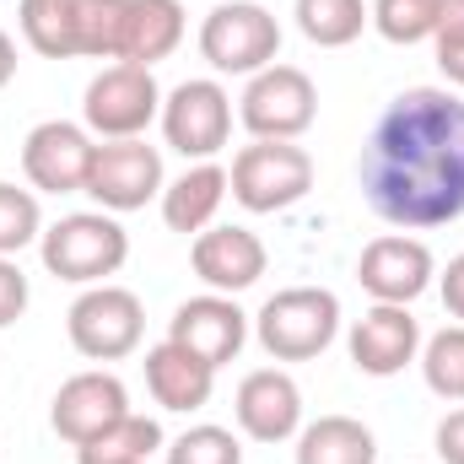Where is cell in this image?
Wrapping results in <instances>:
<instances>
[{"mask_svg": "<svg viewBox=\"0 0 464 464\" xmlns=\"http://www.w3.org/2000/svg\"><path fill=\"white\" fill-rule=\"evenodd\" d=\"M346 351L356 372L367 378H394L421 356V319L400 303H372L346 335Z\"/></svg>", "mask_w": 464, "mask_h": 464, "instance_id": "13", "label": "cell"}, {"mask_svg": "<svg viewBox=\"0 0 464 464\" xmlns=\"http://www.w3.org/2000/svg\"><path fill=\"white\" fill-rule=\"evenodd\" d=\"M168 464H243V443L232 438L227 427H189L184 438H173L168 449Z\"/></svg>", "mask_w": 464, "mask_h": 464, "instance_id": "29", "label": "cell"}, {"mask_svg": "<svg viewBox=\"0 0 464 464\" xmlns=\"http://www.w3.org/2000/svg\"><path fill=\"white\" fill-rule=\"evenodd\" d=\"M162 449V427L151 416H119L114 427H103L92 443L76 449V464H146Z\"/></svg>", "mask_w": 464, "mask_h": 464, "instance_id": "24", "label": "cell"}, {"mask_svg": "<svg viewBox=\"0 0 464 464\" xmlns=\"http://www.w3.org/2000/svg\"><path fill=\"white\" fill-rule=\"evenodd\" d=\"M162 140L184 162H217V151L232 140V98L222 82L195 76L162 92Z\"/></svg>", "mask_w": 464, "mask_h": 464, "instance_id": "9", "label": "cell"}, {"mask_svg": "<svg viewBox=\"0 0 464 464\" xmlns=\"http://www.w3.org/2000/svg\"><path fill=\"white\" fill-rule=\"evenodd\" d=\"M438 292H443L449 319H459V324H464V254H454V259H449V270L438 276Z\"/></svg>", "mask_w": 464, "mask_h": 464, "instance_id": "33", "label": "cell"}, {"mask_svg": "<svg viewBox=\"0 0 464 464\" xmlns=\"http://www.w3.org/2000/svg\"><path fill=\"white\" fill-rule=\"evenodd\" d=\"M237 119L254 140H297L319 119V87L297 65H265L259 76H248L237 98Z\"/></svg>", "mask_w": 464, "mask_h": 464, "instance_id": "7", "label": "cell"}, {"mask_svg": "<svg viewBox=\"0 0 464 464\" xmlns=\"http://www.w3.org/2000/svg\"><path fill=\"white\" fill-rule=\"evenodd\" d=\"M124 16H130V0H76V49L87 60H119Z\"/></svg>", "mask_w": 464, "mask_h": 464, "instance_id": "26", "label": "cell"}, {"mask_svg": "<svg viewBox=\"0 0 464 464\" xmlns=\"http://www.w3.org/2000/svg\"><path fill=\"white\" fill-rule=\"evenodd\" d=\"M11 76H16V44H11V33L0 27V92L11 87Z\"/></svg>", "mask_w": 464, "mask_h": 464, "instance_id": "34", "label": "cell"}, {"mask_svg": "<svg viewBox=\"0 0 464 464\" xmlns=\"http://www.w3.org/2000/svg\"><path fill=\"white\" fill-rule=\"evenodd\" d=\"M459 5H464V0H459Z\"/></svg>", "mask_w": 464, "mask_h": 464, "instance_id": "35", "label": "cell"}, {"mask_svg": "<svg viewBox=\"0 0 464 464\" xmlns=\"http://www.w3.org/2000/svg\"><path fill=\"white\" fill-rule=\"evenodd\" d=\"M168 341H179L184 351H195L200 362H211L217 372L237 362V351L248 341V314L222 297V292H206V297H189V303H179L173 308V319H168Z\"/></svg>", "mask_w": 464, "mask_h": 464, "instance_id": "16", "label": "cell"}, {"mask_svg": "<svg viewBox=\"0 0 464 464\" xmlns=\"http://www.w3.org/2000/svg\"><path fill=\"white\" fill-rule=\"evenodd\" d=\"M362 200L400 232H432L464 217V98L449 87L400 92L356 157Z\"/></svg>", "mask_w": 464, "mask_h": 464, "instance_id": "1", "label": "cell"}, {"mask_svg": "<svg viewBox=\"0 0 464 464\" xmlns=\"http://www.w3.org/2000/svg\"><path fill=\"white\" fill-rule=\"evenodd\" d=\"M146 389L162 411H206L211 405V389H217V367L200 362L195 351H184L179 341H162V346L146 351Z\"/></svg>", "mask_w": 464, "mask_h": 464, "instance_id": "18", "label": "cell"}, {"mask_svg": "<svg viewBox=\"0 0 464 464\" xmlns=\"http://www.w3.org/2000/svg\"><path fill=\"white\" fill-rule=\"evenodd\" d=\"M16 27L27 38L33 54L44 60H76V0H22L16 5Z\"/></svg>", "mask_w": 464, "mask_h": 464, "instance_id": "22", "label": "cell"}, {"mask_svg": "<svg viewBox=\"0 0 464 464\" xmlns=\"http://www.w3.org/2000/svg\"><path fill=\"white\" fill-rule=\"evenodd\" d=\"M44 237V211H38V195L33 189H16V184H0V254L16 259L27 243Z\"/></svg>", "mask_w": 464, "mask_h": 464, "instance_id": "28", "label": "cell"}, {"mask_svg": "<svg viewBox=\"0 0 464 464\" xmlns=\"http://www.w3.org/2000/svg\"><path fill=\"white\" fill-rule=\"evenodd\" d=\"M297 464H378V438L356 416H319L297 432Z\"/></svg>", "mask_w": 464, "mask_h": 464, "instance_id": "21", "label": "cell"}, {"mask_svg": "<svg viewBox=\"0 0 464 464\" xmlns=\"http://www.w3.org/2000/svg\"><path fill=\"white\" fill-rule=\"evenodd\" d=\"M232 200L254 217L286 211L314 189V157L297 140H248L227 168Z\"/></svg>", "mask_w": 464, "mask_h": 464, "instance_id": "4", "label": "cell"}, {"mask_svg": "<svg viewBox=\"0 0 464 464\" xmlns=\"http://www.w3.org/2000/svg\"><path fill=\"white\" fill-rule=\"evenodd\" d=\"M119 416H130V389L119 383L114 372H103V367L65 378L60 394H54V405H49V427H54L71 449L92 443L103 427H114Z\"/></svg>", "mask_w": 464, "mask_h": 464, "instance_id": "15", "label": "cell"}, {"mask_svg": "<svg viewBox=\"0 0 464 464\" xmlns=\"http://www.w3.org/2000/svg\"><path fill=\"white\" fill-rule=\"evenodd\" d=\"M184 44V5L179 0H130V16H124V54L130 65H157L168 60L173 49Z\"/></svg>", "mask_w": 464, "mask_h": 464, "instance_id": "20", "label": "cell"}, {"mask_svg": "<svg viewBox=\"0 0 464 464\" xmlns=\"http://www.w3.org/2000/svg\"><path fill=\"white\" fill-rule=\"evenodd\" d=\"M356 281H362V292H367L372 303H400V308H411V303L438 281V259H432V248H427L421 237H411V232H383V237H372V243L362 248Z\"/></svg>", "mask_w": 464, "mask_h": 464, "instance_id": "12", "label": "cell"}, {"mask_svg": "<svg viewBox=\"0 0 464 464\" xmlns=\"http://www.w3.org/2000/svg\"><path fill=\"white\" fill-rule=\"evenodd\" d=\"M27 276H22V265L16 259H5L0 254V330H11L22 314H27Z\"/></svg>", "mask_w": 464, "mask_h": 464, "instance_id": "31", "label": "cell"}, {"mask_svg": "<svg viewBox=\"0 0 464 464\" xmlns=\"http://www.w3.org/2000/svg\"><path fill=\"white\" fill-rule=\"evenodd\" d=\"M168 189V173H162V151L140 135V140H103L92 151V173H87V189L98 200V211L124 217V211H140L151 200H162Z\"/></svg>", "mask_w": 464, "mask_h": 464, "instance_id": "10", "label": "cell"}, {"mask_svg": "<svg viewBox=\"0 0 464 464\" xmlns=\"http://www.w3.org/2000/svg\"><path fill=\"white\" fill-rule=\"evenodd\" d=\"M421 378L438 400L464 405V324H449L432 341H421Z\"/></svg>", "mask_w": 464, "mask_h": 464, "instance_id": "27", "label": "cell"}, {"mask_svg": "<svg viewBox=\"0 0 464 464\" xmlns=\"http://www.w3.org/2000/svg\"><path fill=\"white\" fill-rule=\"evenodd\" d=\"M92 151H98V140L87 124L44 119L22 140V173L38 195H82L87 173H92Z\"/></svg>", "mask_w": 464, "mask_h": 464, "instance_id": "11", "label": "cell"}, {"mask_svg": "<svg viewBox=\"0 0 464 464\" xmlns=\"http://www.w3.org/2000/svg\"><path fill=\"white\" fill-rule=\"evenodd\" d=\"M222 200H227V168L222 162H189L168 189H162V222L173 232H200L217 222V211H222Z\"/></svg>", "mask_w": 464, "mask_h": 464, "instance_id": "19", "label": "cell"}, {"mask_svg": "<svg viewBox=\"0 0 464 464\" xmlns=\"http://www.w3.org/2000/svg\"><path fill=\"white\" fill-rule=\"evenodd\" d=\"M281 54V22L259 0H222L200 22V60L217 76H259Z\"/></svg>", "mask_w": 464, "mask_h": 464, "instance_id": "5", "label": "cell"}, {"mask_svg": "<svg viewBox=\"0 0 464 464\" xmlns=\"http://www.w3.org/2000/svg\"><path fill=\"white\" fill-rule=\"evenodd\" d=\"M254 335L276 362H314L341 335V297L330 286H286L254 314Z\"/></svg>", "mask_w": 464, "mask_h": 464, "instance_id": "3", "label": "cell"}, {"mask_svg": "<svg viewBox=\"0 0 464 464\" xmlns=\"http://www.w3.org/2000/svg\"><path fill=\"white\" fill-rule=\"evenodd\" d=\"M432 49H438V71L449 76V87H459L464 92V5L459 0L443 5V22H438Z\"/></svg>", "mask_w": 464, "mask_h": 464, "instance_id": "30", "label": "cell"}, {"mask_svg": "<svg viewBox=\"0 0 464 464\" xmlns=\"http://www.w3.org/2000/svg\"><path fill=\"white\" fill-rule=\"evenodd\" d=\"M157 119H162V87H157V76L146 65L114 60L87 82L82 124L98 140H140Z\"/></svg>", "mask_w": 464, "mask_h": 464, "instance_id": "6", "label": "cell"}, {"mask_svg": "<svg viewBox=\"0 0 464 464\" xmlns=\"http://www.w3.org/2000/svg\"><path fill=\"white\" fill-rule=\"evenodd\" d=\"M232 416H237V432L254 438V443H286L303 432V389L292 372L281 367H259L237 383V400H232Z\"/></svg>", "mask_w": 464, "mask_h": 464, "instance_id": "14", "label": "cell"}, {"mask_svg": "<svg viewBox=\"0 0 464 464\" xmlns=\"http://www.w3.org/2000/svg\"><path fill=\"white\" fill-rule=\"evenodd\" d=\"M443 5H449V0H372L367 16H372L378 38L411 49V44H432V38H438Z\"/></svg>", "mask_w": 464, "mask_h": 464, "instance_id": "25", "label": "cell"}, {"mask_svg": "<svg viewBox=\"0 0 464 464\" xmlns=\"http://www.w3.org/2000/svg\"><path fill=\"white\" fill-rule=\"evenodd\" d=\"M432 443H438V459L443 464H464V405L438 421V438Z\"/></svg>", "mask_w": 464, "mask_h": 464, "instance_id": "32", "label": "cell"}, {"mask_svg": "<svg viewBox=\"0 0 464 464\" xmlns=\"http://www.w3.org/2000/svg\"><path fill=\"white\" fill-rule=\"evenodd\" d=\"M292 16H297V33L319 49H346L362 38V27H372L367 0H297Z\"/></svg>", "mask_w": 464, "mask_h": 464, "instance_id": "23", "label": "cell"}, {"mask_svg": "<svg viewBox=\"0 0 464 464\" xmlns=\"http://www.w3.org/2000/svg\"><path fill=\"white\" fill-rule=\"evenodd\" d=\"M38 254H44V270L54 281L103 286L130 259V232L119 227L109 211H76V217H60L54 227H44Z\"/></svg>", "mask_w": 464, "mask_h": 464, "instance_id": "2", "label": "cell"}, {"mask_svg": "<svg viewBox=\"0 0 464 464\" xmlns=\"http://www.w3.org/2000/svg\"><path fill=\"white\" fill-rule=\"evenodd\" d=\"M189 265L206 281V292L237 297V292H248L265 276L270 254H265L259 232H248V227H206L195 237V248H189Z\"/></svg>", "mask_w": 464, "mask_h": 464, "instance_id": "17", "label": "cell"}, {"mask_svg": "<svg viewBox=\"0 0 464 464\" xmlns=\"http://www.w3.org/2000/svg\"><path fill=\"white\" fill-rule=\"evenodd\" d=\"M65 335L87 362H124L146 335V308L130 286H87L65 314Z\"/></svg>", "mask_w": 464, "mask_h": 464, "instance_id": "8", "label": "cell"}]
</instances>
